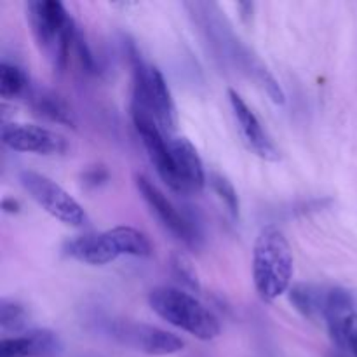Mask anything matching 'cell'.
Returning <instances> with one entry per match:
<instances>
[{
  "instance_id": "1",
  "label": "cell",
  "mask_w": 357,
  "mask_h": 357,
  "mask_svg": "<svg viewBox=\"0 0 357 357\" xmlns=\"http://www.w3.org/2000/svg\"><path fill=\"white\" fill-rule=\"evenodd\" d=\"M293 253L284 232L267 225L258 234L253 248V281L265 302H274L291 289Z\"/></svg>"
},
{
  "instance_id": "2",
  "label": "cell",
  "mask_w": 357,
  "mask_h": 357,
  "mask_svg": "<svg viewBox=\"0 0 357 357\" xmlns=\"http://www.w3.org/2000/svg\"><path fill=\"white\" fill-rule=\"evenodd\" d=\"M149 305L160 319L197 340H215L222 333L218 317L194 295L178 288L160 286L150 291Z\"/></svg>"
},
{
  "instance_id": "3",
  "label": "cell",
  "mask_w": 357,
  "mask_h": 357,
  "mask_svg": "<svg viewBox=\"0 0 357 357\" xmlns=\"http://www.w3.org/2000/svg\"><path fill=\"white\" fill-rule=\"evenodd\" d=\"M66 253L80 264L101 267L112 264L119 257L149 258L153 253V248L145 234L122 225L70 241L66 244Z\"/></svg>"
},
{
  "instance_id": "4",
  "label": "cell",
  "mask_w": 357,
  "mask_h": 357,
  "mask_svg": "<svg viewBox=\"0 0 357 357\" xmlns=\"http://www.w3.org/2000/svg\"><path fill=\"white\" fill-rule=\"evenodd\" d=\"M132 107L150 112L164 135H171L176 129V105L166 79L159 68L146 66L139 58L132 61Z\"/></svg>"
},
{
  "instance_id": "5",
  "label": "cell",
  "mask_w": 357,
  "mask_h": 357,
  "mask_svg": "<svg viewBox=\"0 0 357 357\" xmlns=\"http://www.w3.org/2000/svg\"><path fill=\"white\" fill-rule=\"evenodd\" d=\"M20 181L28 195L52 218L70 227H82L87 222L82 206L51 178L37 171L24 169L20 173Z\"/></svg>"
},
{
  "instance_id": "6",
  "label": "cell",
  "mask_w": 357,
  "mask_h": 357,
  "mask_svg": "<svg viewBox=\"0 0 357 357\" xmlns=\"http://www.w3.org/2000/svg\"><path fill=\"white\" fill-rule=\"evenodd\" d=\"M132 122L142 138L143 146L149 153L150 162L155 167L157 174L160 180L174 192H180V183H178L176 166H174L173 152H171V143L166 139L162 129L159 128L157 121L150 112L143 108L131 107Z\"/></svg>"
},
{
  "instance_id": "7",
  "label": "cell",
  "mask_w": 357,
  "mask_h": 357,
  "mask_svg": "<svg viewBox=\"0 0 357 357\" xmlns=\"http://www.w3.org/2000/svg\"><path fill=\"white\" fill-rule=\"evenodd\" d=\"M136 188L142 194L143 201L146 202V206L150 208V211L157 216L162 227L166 230H169L176 239L183 241L187 246H197L199 241V232L195 229L194 223L183 215V213L178 211L176 206L169 201V199L164 195V192L157 187L153 181H150L149 178L139 174L136 178Z\"/></svg>"
},
{
  "instance_id": "8",
  "label": "cell",
  "mask_w": 357,
  "mask_h": 357,
  "mask_svg": "<svg viewBox=\"0 0 357 357\" xmlns=\"http://www.w3.org/2000/svg\"><path fill=\"white\" fill-rule=\"evenodd\" d=\"M112 335L128 347L150 356H169L185 349V342L178 335L160 330L157 326H150V324L122 321L112 326Z\"/></svg>"
},
{
  "instance_id": "9",
  "label": "cell",
  "mask_w": 357,
  "mask_h": 357,
  "mask_svg": "<svg viewBox=\"0 0 357 357\" xmlns=\"http://www.w3.org/2000/svg\"><path fill=\"white\" fill-rule=\"evenodd\" d=\"M2 143L14 152L38 153L51 155L63 153L66 150V139L56 131L35 124H13L2 126Z\"/></svg>"
},
{
  "instance_id": "10",
  "label": "cell",
  "mask_w": 357,
  "mask_h": 357,
  "mask_svg": "<svg viewBox=\"0 0 357 357\" xmlns=\"http://www.w3.org/2000/svg\"><path fill=\"white\" fill-rule=\"evenodd\" d=\"M229 100L230 105H232L234 115H236V121L237 124H239V129L241 132H243L244 142L248 143V146H250L260 159L271 160V162L279 160L278 149H275L274 143L268 139V136L265 135L258 117L255 115V112L248 107L246 101L241 98V94L237 93V91L229 89Z\"/></svg>"
},
{
  "instance_id": "11",
  "label": "cell",
  "mask_w": 357,
  "mask_h": 357,
  "mask_svg": "<svg viewBox=\"0 0 357 357\" xmlns=\"http://www.w3.org/2000/svg\"><path fill=\"white\" fill-rule=\"evenodd\" d=\"M174 166H176L180 192L199 194L206 185V171L195 146L187 138H171Z\"/></svg>"
},
{
  "instance_id": "12",
  "label": "cell",
  "mask_w": 357,
  "mask_h": 357,
  "mask_svg": "<svg viewBox=\"0 0 357 357\" xmlns=\"http://www.w3.org/2000/svg\"><path fill=\"white\" fill-rule=\"evenodd\" d=\"M59 340L49 330H31L23 337L3 338L0 342V357H37L58 351Z\"/></svg>"
},
{
  "instance_id": "13",
  "label": "cell",
  "mask_w": 357,
  "mask_h": 357,
  "mask_svg": "<svg viewBox=\"0 0 357 357\" xmlns=\"http://www.w3.org/2000/svg\"><path fill=\"white\" fill-rule=\"evenodd\" d=\"M328 289L317 288L314 284H295L289 289V302L303 317L316 321L324 316Z\"/></svg>"
},
{
  "instance_id": "14",
  "label": "cell",
  "mask_w": 357,
  "mask_h": 357,
  "mask_svg": "<svg viewBox=\"0 0 357 357\" xmlns=\"http://www.w3.org/2000/svg\"><path fill=\"white\" fill-rule=\"evenodd\" d=\"M33 108L38 115L63 126H75V117L70 105L52 91H40L33 96Z\"/></svg>"
},
{
  "instance_id": "15",
  "label": "cell",
  "mask_w": 357,
  "mask_h": 357,
  "mask_svg": "<svg viewBox=\"0 0 357 357\" xmlns=\"http://www.w3.org/2000/svg\"><path fill=\"white\" fill-rule=\"evenodd\" d=\"M28 86V79L17 66L2 63L0 65V96L3 100L21 96Z\"/></svg>"
},
{
  "instance_id": "16",
  "label": "cell",
  "mask_w": 357,
  "mask_h": 357,
  "mask_svg": "<svg viewBox=\"0 0 357 357\" xmlns=\"http://www.w3.org/2000/svg\"><path fill=\"white\" fill-rule=\"evenodd\" d=\"M28 314L23 305L10 300L0 302V330L3 333H17L26 326Z\"/></svg>"
},
{
  "instance_id": "17",
  "label": "cell",
  "mask_w": 357,
  "mask_h": 357,
  "mask_svg": "<svg viewBox=\"0 0 357 357\" xmlns=\"http://www.w3.org/2000/svg\"><path fill=\"white\" fill-rule=\"evenodd\" d=\"M171 271L176 281H180L185 288L192 289V291H201V282H199L197 271H195L194 264L190 258L183 253H173L171 257Z\"/></svg>"
},
{
  "instance_id": "18",
  "label": "cell",
  "mask_w": 357,
  "mask_h": 357,
  "mask_svg": "<svg viewBox=\"0 0 357 357\" xmlns=\"http://www.w3.org/2000/svg\"><path fill=\"white\" fill-rule=\"evenodd\" d=\"M211 187H213V190L216 192V195L222 199L223 204L227 206V209H229L230 215H232L234 218H237V216H239L241 206H239V195H237L234 185L230 183V181L223 176V174H213Z\"/></svg>"
},
{
  "instance_id": "19",
  "label": "cell",
  "mask_w": 357,
  "mask_h": 357,
  "mask_svg": "<svg viewBox=\"0 0 357 357\" xmlns=\"http://www.w3.org/2000/svg\"><path fill=\"white\" fill-rule=\"evenodd\" d=\"M107 178H108V173L107 169H103V167H93V169H89L86 174H84L86 185H93V187H98L100 183L107 181Z\"/></svg>"
},
{
  "instance_id": "20",
  "label": "cell",
  "mask_w": 357,
  "mask_h": 357,
  "mask_svg": "<svg viewBox=\"0 0 357 357\" xmlns=\"http://www.w3.org/2000/svg\"><path fill=\"white\" fill-rule=\"evenodd\" d=\"M2 208L6 213H17L20 211V202L14 201V199H3Z\"/></svg>"
}]
</instances>
